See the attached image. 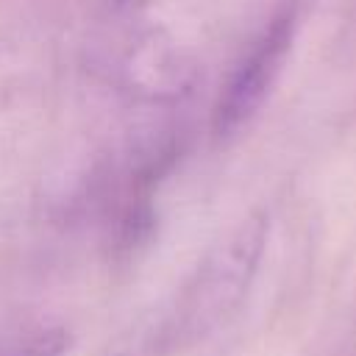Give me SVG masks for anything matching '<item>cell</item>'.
Returning a JSON list of instances; mask_svg holds the SVG:
<instances>
[{"label": "cell", "mask_w": 356, "mask_h": 356, "mask_svg": "<svg viewBox=\"0 0 356 356\" xmlns=\"http://www.w3.org/2000/svg\"><path fill=\"white\" fill-rule=\"evenodd\" d=\"M267 236L270 214L253 209L203 253L161 328L164 345H195L236 314L259 273Z\"/></svg>", "instance_id": "cell-1"}, {"label": "cell", "mask_w": 356, "mask_h": 356, "mask_svg": "<svg viewBox=\"0 0 356 356\" xmlns=\"http://www.w3.org/2000/svg\"><path fill=\"white\" fill-rule=\"evenodd\" d=\"M300 19V0H278L261 31L250 39L248 50L239 56L228 72L214 108H211V134L214 139L236 136L270 97L286 56L292 50Z\"/></svg>", "instance_id": "cell-2"}, {"label": "cell", "mask_w": 356, "mask_h": 356, "mask_svg": "<svg viewBox=\"0 0 356 356\" xmlns=\"http://www.w3.org/2000/svg\"><path fill=\"white\" fill-rule=\"evenodd\" d=\"M106 3H108V8L117 11V14H136V11L147 8L153 0H106Z\"/></svg>", "instance_id": "cell-5"}, {"label": "cell", "mask_w": 356, "mask_h": 356, "mask_svg": "<svg viewBox=\"0 0 356 356\" xmlns=\"http://www.w3.org/2000/svg\"><path fill=\"white\" fill-rule=\"evenodd\" d=\"M111 81L136 103L178 106L197 83L192 56L164 28H136L111 58Z\"/></svg>", "instance_id": "cell-3"}, {"label": "cell", "mask_w": 356, "mask_h": 356, "mask_svg": "<svg viewBox=\"0 0 356 356\" xmlns=\"http://www.w3.org/2000/svg\"><path fill=\"white\" fill-rule=\"evenodd\" d=\"M70 331L61 325L33 328L19 337L14 345L3 350V356H67L70 353Z\"/></svg>", "instance_id": "cell-4"}]
</instances>
